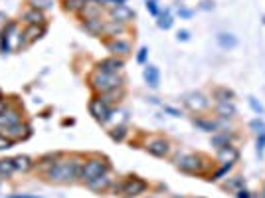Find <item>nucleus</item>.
<instances>
[{"label": "nucleus", "instance_id": "nucleus-1", "mask_svg": "<svg viewBox=\"0 0 265 198\" xmlns=\"http://www.w3.org/2000/svg\"><path fill=\"white\" fill-rule=\"evenodd\" d=\"M83 162L79 157L75 159H60L53 166H50L46 171V179L52 182H70L81 175Z\"/></svg>", "mask_w": 265, "mask_h": 198}, {"label": "nucleus", "instance_id": "nucleus-2", "mask_svg": "<svg viewBox=\"0 0 265 198\" xmlns=\"http://www.w3.org/2000/svg\"><path fill=\"white\" fill-rule=\"evenodd\" d=\"M91 88L99 93H107L111 90H117V88H121L123 86V77L119 73H107V72H95L91 75Z\"/></svg>", "mask_w": 265, "mask_h": 198}, {"label": "nucleus", "instance_id": "nucleus-3", "mask_svg": "<svg viewBox=\"0 0 265 198\" xmlns=\"http://www.w3.org/2000/svg\"><path fill=\"white\" fill-rule=\"evenodd\" d=\"M107 171H109V162L105 159H97L95 157V159H89V161L83 162L79 179L83 182H89V180H93V179H97L101 175H107Z\"/></svg>", "mask_w": 265, "mask_h": 198}, {"label": "nucleus", "instance_id": "nucleus-4", "mask_svg": "<svg viewBox=\"0 0 265 198\" xmlns=\"http://www.w3.org/2000/svg\"><path fill=\"white\" fill-rule=\"evenodd\" d=\"M89 113L99 123H107L111 119V107L105 101H101V97H95L89 101Z\"/></svg>", "mask_w": 265, "mask_h": 198}, {"label": "nucleus", "instance_id": "nucleus-5", "mask_svg": "<svg viewBox=\"0 0 265 198\" xmlns=\"http://www.w3.org/2000/svg\"><path fill=\"white\" fill-rule=\"evenodd\" d=\"M176 166H178L182 173H198L204 168V164L200 162V157H196V155H180L176 159Z\"/></svg>", "mask_w": 265, "mask_h": 198}, {"label": "nucleus", "instance_id": "nucleus-6", "mask_svg": "<svg viewBox=\"0 0 265 198\" xmlns=\"http://www.w3.org/2000/svg\"><path fill=\"white\" fill-rule=\"evenodd\" d=\"M121 190H123L125 196H139V194H142V192L146 190V182H144L142 179L133 177V179H127V180L123 182Z\"/></svg>", "mask_w": 265, "mask_h": 198}, {"label": "nucleus", "instance_id": "nucleus-7", "mask_svg": "<svg viewBox=\"0 0 265 198\" xmlns=\"http://www.w3.org/2000/svg\"><path fill=\"white\" fill-rule=\"evenodd\" d=\"M109 14H111V20H113V22H119V24H127V22H131V20L135 18V12H133L127 4L113 6V8L109 10Z\"/></svg>", "mask_w": 265, "mask_h": 198}, {"label": "nucleus", "instance_id": "nucleus-8", "mask_svg": "<svg viewBox=\"0 0 265 198\" xmlns=\"http://www.w3.org/2000/svg\"><path fill=\"white\" fill-rule=\"evenodd\" d=\"M4 135L10 137L14 143H16V141H24V139L30 137V135H32V129H30V125H24V123L20 121V123H16V125L4 129Z\"/></svg>", "mask_w": 265, "mask_h": 198}, {"label": "nucleus", "instance_id": "nucleus-9", "mask_svg": "<svg viewBox=\"0 0 265 198\" xmlns=\"http://www.w3.org/2000/svg\"><path fill=\"white\" fill-rule=\"evenodd\" d=\"M22 121V113L18 109H12V107H6L2 113H0V127L2 129H8L16 123Z\"/></svg>", "mask_w": 265, "mask_h": 198}, {"label": "nucleus", "instance_id": "nucleus-10", "mask_svg": "<svg viewBox=\"0 0 265 198\" xmlns=\"http://www.w3.org/2000/svg\"><path fill=\"white\" fill-rule=\"evenodd\" d=\"M44 34H46V26H34V24H28V28H26V30L22 32V38H24V46L38 42V40H40Z\"/></svg>", "mask_w": 265, "mask_h": 198}, {"label": "nucleus", "instance_id": "nucleus-11", "mask_svg": "<svg viewBox=\"0 0 265 198\" xmlns=\"http://www.w3.org/2000/svg\"><path fill=\"white\" fill-rule=\"evenodd\" d=\"M123 66H125V62L115 55V58L101 60V62L97 64V70H99V72H107V73H119V72L123 70Z\"/></svg>", "mask_w": 265, "mask_h": 198}, {"label": "nucleus", "instance_id": "nucleus-12", "mask_svg": "<svg viewBox=\"0 0 265 198\" xmlns=\"http://www.w3.org/2000/svg\"><path fill=\"white\" fill-rule=\"evenodd\" d=\"M146 151H149L153 157L162 159V157H166V155H168L170 147H168V143H166L164 139H155V141H151V143L146 145Z\"/></svg>", "mask_w": 265, "mask_h": 198}, {"label": "nucleus", "instance_id": "nucleus-13", "mask_svg": "<svg viewBox=\"0 0 265 198\" xmlns=\"http://www.w3.org/2000/svg\"><path fill=\"white\" fill-rule=\"evenodd\" d=\"M107 48L115 54L119 55V58H127V55L131 54V44L129 42H123V40H115V42H109Z\"/></svg>", "mask_w": 265, "mask_h": 198}, {"label": "nucleus", "instance_id": "nucleus-14", "mask_svg": "<svg viewBox=\"0 0 265 198\" xmlns=\"http://www.w3.org/2000/svg\"><path fill=\"white\" fill-rule=\"evenodd\" d=\"M111 184H113V179H111L109 175H101V177H97V179H93V180L87 182V186H89L91 190H95V192H103V190H107Z\"/></svg>", "mask_w": 265, "mask_h": 198}, {"label": "nucleus", "instance_id": "nucleus-15", "mask_svg": "<svg viewBox=\"0 0 265 198\" xmlns=\"http://www.w3.org/2000/svg\"><path fill=\"white\" fill-rule=\"evenodd\" d=\"M186 105H188L192 111H202V109L208 107V99H206L204 95H200V93H190V95L186 97Z\"/></svg>", "mask_w": 265, "mask_h": 198}, {"label": "nucleus", "instance_id": "nucleus-16", "mask_svg": "<svg viewBox=\"0 0 265 198\" xmlns=\"http://www.w3.org/2000/svg\"><path fill=\"white\" fill-rule=\"evenodd\" d=\"M218 157H220V161L224 164H233L235 161H238L240 153H238V149H233L231 145H228V147H224V149L218 151Z\"/></svg>", "mask_w": 265, "mask_h": 198}, {"label": "nucleus", "instance_id": "nucleus-17", "mask_svg": "<svg viewBox=\"0 0 265 198\" xmlns=\"http://www.w3.org/2000/svg\"><path fill=\"white\" fill-rule=\"evenodd\" d=\"M24 20L28 24H34V26H46V16L42 10H36V8H30L26 14H24Z\"/></svg>", "mask_w": 265, "mask_h": 198}, {"label": "nucleus", "instance_id": "nucleus-18", "mask_svg": "<svg viewBox=\"0 0 265 198\" xmlns=\"http://www.w3.org/2000/svg\"><path fill=\"white\" fill-rule=\"evenodd\" d=\"M34 161L28 157V155H18L14 157V166H16V171H22V173H28V171H32L34 168Z\"/></svg>", "mask_w": 265, "mask_h": 198}, {"label": "nucleus", "instance_id": "nucleus-19", "mask_svg": "<svg viewBox=\"0 0 265 198\" xmlns=\"http://www.w3.org/2000/svg\"><path fill=\"white\" fill-rule=\"evenodd\" d=\"M83 28L87 32H89L91 36H99L103 32V28H105V22H101V18H91V20H85Z\"/></svg>", "mask_w": 265, "mask_h": 198}, {"label": "nucleus", "instance_id": "nucleus-20", "mask_svg": "<svg viewBox=\"0 0 265 198\" xmlns=\"http://www.w3.org/2000/svg\"><path fill=\"white\" fill-rule=\"evenodd\" d=\"M99 14H101V4H95V2H87V4L81 8V16H83V20L99 18Z\"/></svg>", "mask_w": 265, "mask_h": 198}, {"label": "nucleus", "instance_id": "nucleus-21", "mask_svg": "<svg viewBox=\"0 0 265 198\" xmlns=\"http://www.w3.org/2000/svg\"><path fill=\"white\" fill-rule=\"evenodd\" d=\"M231 139H233V135L228 133V131H224V133H218V135L212 137V145L220 151V149H224V147H228L231 143Z\"/></svg>", "mask_w": 265, "mask_h": 198}, {"label": "nucleus", "instance_id": "nucleus-22", "mask_svg": "<svg viewBox=\"0 0 265 198\" xmlns=\"http://www.w3.org/2000/svg\"><path fill=\"white\" fill-rule=\"evenodd\" d=\"M144 79L149 81V86H151V88H157V86H159V81H160V73H159V70H157L155 66H146V68H144Z\"/></svg>", "mask_w": 265, "mask_h": 198}, {"label": "nucleus", "instance_id": "nucleus-23", "mask_svg": "<svg viewBox=\"0 0 265 198\" xmlns=\"http://www.w3.org/2000/svg\"><path fill=\"white\" fill-rule=\"evenodd\" d=\"M121 97H123V90H121V88L111 90V91H107V93H101V101H105L109 107H111L113 103H119Z\"/></svg>", "mask_w": 265, "mask_h": 198}, {"label": "nucleus", "instance_id": "nucleus-24", "mask_svg": "<svg viewBox=\"0 0 265 198\" xmlns=\"http://www.w3.org/2000/svg\"><path fill=\"white\" fill-rule=\"evenodd\" d=\"M103 32L105 34H109V36H115L117 38V34H123L125 32V26L123 24H119V22H107L105 24V28H103Z\"/></svg>", "mask_w": 265, "mask_h": 198}, {"label": "nucleus", "instance_id": "nucleus-25", "mask_svg": "<svg viewBox=\"0 0 265 198\" xmlns=\"http://www.w3.org/2000/svg\"><path fill=\"white\" fill-rule=\"evenodd\" d=\"M244 186H246V180H244L242 177L228 179V182L224 184V188H226V190H231V192H238V190H242Z\"/></svg>", "mask_w": 265, "mask_h": 198}, {"label": "nucleus", "instance_id": "nucleus-26", "mask_svg": "<svg viewBox=\"0 0 265 198\" xmlns=\"http://www.w3.org/2000/svg\"><path fill=\"white\" fill-rule=\"evenodd\" d=\"M218 113L222 117H233L235 113H238V109H235V105L231 101H228V103H218Z\"/></svg>", "mask_w": 265, "mask_h": 198}, {"label": "nucleus", "instance_id": "nucleus-27", "mask_svg": "<svg viewBox=\"0 0 265 198\" xmlns=\"http://www.w3.org/2000/svg\"><path fill=\"white\" fill-rule=\"evenodd\" d=\"M14 171H16L14 159H2V161H0V175H2V177H10Z\"/></svg>", "mask_w": 265, "mask_h": 198}, {"label": "nucleus", "instance_id": "nucleus-28", "mask_svg": "<svg viewBox=\"0 0 265 198\" xmlns=\"http://www.w3.org/2000/svg\"><path fill=\"white\" fill-rule=\"evenodd\" d=\"M85 4H87V0H64V8L68 12H81Z\"/></svg>", "mask_w": 265, "mask_h": 198}, {"label": "nucleus", "instance_id": "nucleus-29", "mask_svg": "<svg viewBox=\"0 0 265 198\" xmlns=\"http://www.w3.org/2000/svg\"><path fill=\"white\" fill-rule=\"evenodd\" d=\"M60 159H62V155H60V153H48V155H44V157L40 159V162H38V164H40V166H48V168H50V166H53Z\"/></svg>", "mask_w": 265, "mask_h": 198}, {"label": "nucleus", "instance_id": "nucleus-30", "mask_svg": "<svg viewBox=\"0 0 265 198\" xmlns=\"http://www.w3.org/2000/svg\"><path fill=\"white\" fill-rule=\"evenodd\" d=\"M214 97L218 99V103H228V101H233V91L226 90V88H220L214 91Z\"/></svg>", "mask_w": 265, "mask_h": 198}, {"label": "nucleus", "instance_id": "nucleus-31", "mask_svg": "<svg viewBox=\"0 0 265 198\" xmlns=\"http://www.w3.org/2000/svg\"><path fill=\"white\" fill-rule=\"evenodd\" d=\"M194 125H196V127H200V129H202V131H206V133L216 131V123L206 121V119H194Z\"/></svg>", "mask_w": 265, "mask_h": 198}, {"label": "nucleus", "instance_id": "nucleus-32", "mask_svg": "<svg viewBox=\"0 0 265 198\" xmlns=\"http://www.w3.org/2000/svg\"><path fill=\"white\" fill-rule=\"evenodd\" d=\"M109 135H111L113 141H123L125 135H127V129H125V127H113V129L109 131Z\"/></svg>", "mask_w": 265, "mask_h": 198}, {"label": "nucleus", "instance_id": "nucleus-33", "mask_svg": "<svg viewBox=\"0 0 265 198\" xmlns=\"http://www.w3.org/2000/svg\"><path fill=\"white\" fill-rule=\"evenodd\" d=\"M10 147H14V141L2 133V135H0V151H6V149H10Z\"/></svg>", "mask_w": 265, "mask_h": 198}, {"label": "nucleus", "instance_id": "nucleus-34", "mask_svg": "<svg viewBox=\"0 0 265 198\" xmlns=\"http://www.w3.org/2000/svg\"><path fill=\"white\" fill-rule=\"evenodd\" d=\"M170 26H172V18H170L168 12H164V14L160 16V20H159V28H164V30H168Z\"/></svg>", "mask_w": 265, "mask_h": 198}, {"label": "nucleus", "instance_id": "nucleus-35", "mask_svg": "<svg viewBox=\"0 0 265 198\" xmlns=\"http://www.w3.org/2000/svg\"><path fill=\"white\" fill-rule=\"evenodd\" d=\"M30 6L36 10H44L50 6V0H30Z\"/></svg>", "mask_w": 265, "mask_h": 198}, {"label": "nucleus", "instance_id": "nucleus-36", "mask_svg": "<svg viewBox=\"0 0 265 198\" xmlns=\"http://www.w3.org/2000/svg\"><path fill=\"white\" fill-rule=\"evenodd\" d=\"M220 44H222V46H230V48H231V46H235V40H233L231 36H228V34H222V36H220Z\"/></svg>", "mask_w": 265, "mask_h": 198}, {"label": "nucleus", "instance_id": "nucleus-37", "mask_svg": "<svg viewBox=\"0 0 265 198\" xmlns=\"http://www.w3.org/2000/svg\"><path fill=\"white\" fill-rule=\"evenodd\" d=\"M146 8L153 16H159V8H157V0H146Z\"/></svg>", "mask_w": 265, "mask_h": 198}, {"label": "nucleus", "instance_id": "nucleus-38", "mask_svg": "<svg viewBox=\"0 0 265 198\" xmlns=\"http://www.w3.org/2000/svg\"><path fill=\"white\" fill-rule=\"evenodd\" d=\"M251 127H253V129H255L257 133H263V131H265V125H263V123H261L259 119H255V121H251Z\"/></svg>", "mask_w": 265, "mask_h": 198}, {"label": "nucleus", "instance_id": "nucleus-39", "mask_svg": "<svg viewBox=\"0 0 265 198\" xmlns=\"http://www.w3.org/2000/svg\"><path fill=\"white\" fill-rule=\"evenodd\" d=\"M259 135H261V137L257 139V147H259V151H261V149L265 147V131H263V133H259Z\"/></svg>", "mask_w": 265, "mask_h": 198}, {"label": "nucleus", "instance_id": "nucleus-40", "mask_svg": "<svg viewBox=\"0 0 265 198\" xmlns=\"http://www.w3.org/2000/svg\"><path fill=\"white\" fill-rule=\"evenodd\" d=\"M146 52H149V50H146V48H142V50L139 52V58H137V60H139L141 64H142V62H144V58H146Z\"/></svg>", "mask_w": 265, "mask_h": 198}, {"label": "nucleus", "instance_id": "nucleus-41", "mask_svg": "<svg viewBox=\"0 0 265 198\" xmlns=\"http://www.w3.org/2000/svg\"><path fill=\"white\" fill-rule=\"evenodd\" d=\"M235 194H238V198H251V196H249V192H247L246 188H242V190H238V192H235Z\"/></svg>", "mask_w": 265, "mask_h": 198}, {"label": "nucleus", "instance_id": "nucleus-42", "mask_svg": "<svg viewBox=\"0 0 265 198\" xmlns=\"http://www.w3.org/2000/svg\"><path fill=\"white\" fill-rule=\"evenodd\" d=\"M178 40H188V32H186V30L178 32Z\"/></svg>", "mask_w": 265, "mask_h": 198}, {"label": "nucleus", "instance_id": "nucleus-43", "mask_svg": "<svg viewBox=\"0 0 265 198\" xmlns=\"http://www.w3.org/2000/svg\"><path fill=\"white\" fill-rule=\"evenodd\" d=\"M4 109H6V103H4V99H2V97H0V113H2Z\"/></svg>", "mask_w": 265, "mask_h": 198}, {"label": "nucleus", "instance_id": "nucleus-44", "mask_svg": "<svg viewBox=\"0 0 265 198\" xmlns=\"http://www.w3.org/2000/svg\"><path fill=\"white\" fill-rule=\"evenodd\" d=\"M10 198H38V196H24V194L20 196V194H16V196H10Z\"/></svg>", "mask_w": 265, "mask_h": 198}, {"label": "nucleus", "instance_id": "nucleus-45", "mask_svg": "<svg viewBox=\"0 0 265 198\" xmlns=\"http://www.w3.org/2000/svg\"><path fill=\"white\" fill-rule=\"evenodd\" d=\"M174 198H184V196H174Z\"/></svg>", "mask_w": 265, "mask_h": 198}, {"label": "nucleus", "instance_id": "nucleus-46", "mask_svg": "<svg viewBox=\"0 0 265 198\" xmlns=\"http://www.w3.org/2000/svg\"><path fill=\"white\" fill-rule=\"evenodd\" d=\"M0 182H2V180H0Z\"/></svg>", "mask_w": 265, "mask_h": 198}, {"label": "nucleus", "instance_id": "nucleus-47", "mask_svg": "<svg viewBox=\"0 0 265 198\" xmlns=\"http://www.w3.org/2000/svg\"><path fill=\"white\" fill-rule=\"evenodd\" d=\"M263 198H265V196H263Z\"/></svg>", "mask_w": 265, "mask_h": 198}]
</instances>
